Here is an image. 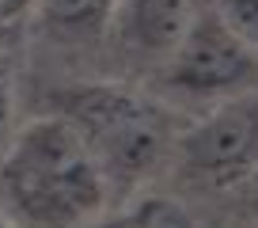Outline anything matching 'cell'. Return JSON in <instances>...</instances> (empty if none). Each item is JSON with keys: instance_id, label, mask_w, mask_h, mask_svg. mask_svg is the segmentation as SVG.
I'll return each instance as SVG.
<instances>
[{"instance_id": "6", "label": "cell", "mask_w": 258, "mask_h": 228, "mask_svg": "<svg viewBox=\"0 0 258 228\" xmlns=\"http://www.w3.org/2000/svg\"><path fill=\"white\" fill-rule=\"evenodd\" d=\"M118 0H34L42 31L61 42H95L114 27Z\"/></svg>"}, {"instance_id": "11", "label": "cell", "mask_w": 258, "mask_h": 228, "mask_svg": "<svg viewBox=\"0 0 258 228\" xmlns=\"http://www.w3.org/2000/svg\"><path fill=\"white\" fill-rule=\"evenodd\" d=\"M239 190H243V205H247V209L258 217V167H254L247 179L239 183Z\"/></svg>"}, {"instance_id": "10", "label": "cell", "mask_w": 258, "mask_h": 228, "mask_svg": "<svg viewBox=\"0 0 258 228\" xmlns=\"http://www.w3.org/2000/svg\"><path fill=\"white\" fill-rule=\"evenodd\" d=\"M34 12V0H0V27H12L19 23L23 16Z\"/></svg>"}, {"instance_id": "7", "label": "cell", "mask_w": 258, "mask_h": 228, "mask_svg": "<svg viewBox=\"0 0 258 228\" xmlns=\"http://www.w3.org/2000/svg\"><path fill=\"white\" fill-rule=\"evenodd\" d=\"M103 228H198V220L190 217L182 202L167 194H145L133 205L118 213L114 220H106Z\"/></svg>"}, {"instance_id": "1", "label": "cell", "mask_w": 258, "mask_h": 228, "mask_svg": "<svg viewBox=\"0 0 258 228\" xmlns=\"http://www.w3.org/2000/svg\"><path fill=\"white\" fill-rule=\"evenodd\" d=\"M106 194V175L61 114L27 122L0 152V217L12 228H80Z\"/></svg>"}, {"instance_id": "3", "label": "cell", "mask_w": 258, "mask_h": 228, "mask_svg": "<svg viewBox=\"0 0 258 228\" xmlns=\"http://www.w3.org/2000/svg\"><path fill=\"white\" fill-rule=\"evenodd\" d=\"M258 80V53L220 19L217 8H198L182 42L167 57V84L190 99H232Z\"/></svg>"}, {"instance_id": "2", "label": "cell", "mask_w": 258, "mask_h": 228, "mask_svg": "<svg viewBox=\"0 0 258 228\" xmlns=\"http://www.w3.org/2000/svg\"><path fill=\"white\" fill-rule=\"evenodd\" d=\"M61 114L84 137L110 187H133L160 163L171 141V118L160 103L121 84H76L53 95Z\"/></svg>"}, {"instance_id": "8", "label": "cell", "mask_w": 258, "mask_h": 228, "mask_svg": "<svg viewBox=\"0 0 258 228\" xmlns=\"http://www.w3.org/2000/svg\"><path fill=\"white\" fill-rule=\"evenodd\" d=\"M220 19L258 53V0H220Z\"/></svg>"}, {"instance_id": "12", "label": "cell", "mask_w": 258, "mask_h": 228, "mask_svg": "<svg viewBox=\"0 0 258 228\" xmlns=\"http://www.w3.org/2000/svg\"><path fill=\"white\" fill-rule=\"evenodd\" d=\"M0 228H12V224H8V220H4V217H0Z\"/></svg>"}, {"instance_id": "4", "label": "cell", "mask_w": 258, "mask_h": 228, "mask_svg": "<svg viewBox=\"0 0 258 228\" xmlns=\"http://www.w3.org/2000/svg\"><path fill=\"white\" fill-rule=\"evenodd\" d=\"M175 152L182 175L198 187H239L258 167V95L243 91L213 106L178 137Z\"/></svg>"}, {"instance_id": "5", "label": "cell", "mask_w": 258, "mask_h": 228, "mask_svg": "<svg viewBox=\"0 0 258 228\" xmlns=\"http://www.w3.org/2000/svg\"><path fill=\"white\" fill-rule=\"evenodd\" d=\"M194 12H198V0H118L110 31L133 53L171 57Z\"/></svg>"}, {"instance_id": "9", "label": "cell", "mask_w": 258, "mask_h": 228, "mask_svg": "<svg viewBox=\"0 0 258 228\" xmlns=\"http://www.w3.org/2000/svg\"><path fill=\"white\" fill-rule=\"evenodd\" d=\"M12 114H16V91H12V73L0 61V152L12 141Z\"/></svg>"}]
</instances>
